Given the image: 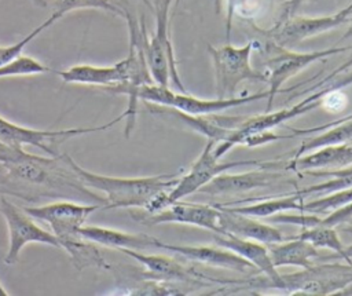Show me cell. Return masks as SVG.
I'll return each instance as SVG.
<instances>
[{
    "label": "cell",
    "mask_w": 352,
    "mask_h": 296,
    "mask_svg": "<svg viewBox=\"0 0 352 296\" xmlns=\"http://www.w3.org/2000/svg\"><path fill=\"white\" fill-rule=\"evenodd\" d=\"M323 92L320 89H315L314 94L304 98L301 102L285 107L276 112H265L264 114L257 116H243L242 121L234 128L231 138L224 145H216L214 146V154L216 157L221 158L228 150H231L236 145H243L245 139L250 135L260 134L264 131H272L275 127L286 123L287 120L296 118L301 114H305L314 109H316L322 103Z\"/></svg>",
    "instance_id": "cell-11"
},
{
    "label": "cell",
    "mask_w": 352,
    "mask_h": 296,
    "mask_svg": "<svg viewBox=\"0 0 352 296\" xmlns=\"http://www.w3.org/2000/svg\"><path fill=\"white\" fill-rule=\"evenodd\" d=\"M160 249H165L169 252H175L188 260H194L198 263L209 264L213 267H221L227 270H234L239 273H245L248 270H254V266L236 255L235 252L226 249L223 246H204V245H175L165 244L161 241Z\"/></svg>",
    "instance_id": "cell-16"
},
{
    "label": "cell",
    "mask_w": 352,
    "mask_h": 296,
    "mask_svg": "<svg viewBox=\"0 0 352 296\" xmlns=\"http://www.w3.org/2000/svg\"><path fill=\"white\" fill-rule=\"evenodd\" d=\"M56 74L67 84H82V85H98L110 87L125 83L126 74L122 61L111 66H96V65H74L65 70H58Z\"/></svg>",
    "instance_id": "cell-19"
},
{
    "label": "cell",
    "mask_w": 352,
    "mask_h": 296,
    "mask_svg": "<svg viewBox=\"0 0 352 296\" xmlns=\"http://www.w3.org/2000/svg\"><path fill=\"white\" fill-rule=\"evenodd\" d=\"M326 129L327 131H324L323 134H319V135L302 142L294 151L292 160H296L300 156H302L304 153L316 150L323 146L352 142V118L330 124L329 127H326Z\"/></svg>",
    "instance_id": "cell-25"
},
{
    "label": "cell",
    "mask_w": 352,
    "mask_h": 296,
    "mask_svg": "<svg viewBox=\"0 0 352 296\" xmlns=\"http://www.w3.org/2000/svg\"><path fill=\"white\" fill-rule=\"evenodd\" d=\"M179 3H180V0H175V6H176V7H177V4H179Z\"/></svg>",
    "instance_id": "cell-41"
},
{
    "label": "cell",
    "mask_w": 352,
    "mask_h": 296,
    "mask_svg": "<svg viewBox=\"0 0 352 296\" xmlns=\"http://www.w3.org/2000/svg\"><path fill=\"white\" fill-rule=\"evenodd\" d=\"M264 74L267 77L268 84V96H267V109L270 112L272 102L276 94L285 92L287 89H282V85L297 73L308 67L309 65L330 58L333 55L345 52L352 50V45L348 47H330L326 50H318L311 52H296L289 50L285 45L275 43L272 39L264 36V40L258 43Z\"/></svg>",
    "instance_id": "cell-3"
},
{
    "label": "cell",
    "mask_w": 352,
    "mask_h": 296,
    "mask_svg": "<svg viewBox=\"0 0 352 296\" xmlns=\"http://www.w3.org/2000/svg\"><path fill=\"white\" fill-rule=\"evenodd\" d=\"M102 209L100 204H80L72 200H60L45 205L23 207V211L51 227V233L58 238L59 245L81 237L80 227L87 219Z\"/></svg>",
    "instance_id": "cell-8"
},
{
    "label": "cell",
    "mask_w": 352,
    "mask_h": 296,
    "mask_svg": "<svg viewBox=\"0 0 352 296\" xmlns=\"http://www.w3.org/2000/svg\"><path fill=\"white\" fill-rule=\"evenodd\" d=\"M120 252L143 264L146 271L148 273V277L151 278L166 279V281L190 279L188 273L182 267V264H179L172 257H166L161 255H147L135 249H120Z\"/></svg>",
    "instance_id": "cell-22"
},
{
    "label": "cell",
    "mask_w": 352,
    "mask_h": 296,
    "mask_svg": "<svg viewBox=\"0 0 352 296\" xmlns=\"http://www.w3.org/2000/svg\"><path fill=\"white\" fill-rule=\"evenodd\" d=\"M34 4H37L38 7H45L47 6V1L45 0H32Z\"/></svg>",
    "instance_id": "cell-39"
},
{
    "label": "cell",
    "mask_w": 352,
    "mask_h": 296,
    "mask_svg": "<svg viewBox=\"0 0 352 296\" xmlns=\"http://www.w3.org/2000/svg\"><path fill=\"white\" fill-rule=\"evenodd\" d=\"M60 249L67 252L74 267L81 271L87 267H96L102 270H110L111 266L106 262L102 252L95 242L84 238L82 235L62 244Z\"/></svg>",
    "instance_id": "cell-23"
},
{
    "label": "cell",
    "mask_w": 352,
    "mask_h": 296,
    "mask_svg": "<svg viewBox=\"0 0 352 296\" xmlns=\"http://www.w3.org/2000/svg\"><path fill=\"white\" fill-rule=\"evenodd\" d=\"M352 201V187H348V189H342V190H338V191H333L327 195H323V197H319V198H315L312 201H308V202H302L301 205V209L300 211H304V212H311V213H329L348 202Z\"/></svg>",
    "instance_id": "cell-29"
},
{
    "label": "cell",
    "mask_w": 352,
    "mask_h": 296,
    "mask_svg": "<svg viewBox=\"0 0 352 296\" xmlns=\"http://www.w3.org/2000/svg\"><path fill=\"white\" fill-rule=\"evenodd\" d=\"M352 219V201L329 212L326 218H322V222L320 224H324V226H331V227H336V226H340V224H344L346 222H349Z\"/></svg>",
    "instance_id": "cell-32"
},
{
    "label": "cell",
    "mask_w": 352,
    "mask_h": 296,
    "mask_svg": "<svg viewBox=\"0 0 352 296\" xmlns=\"http://www.w3.org/2000/svg\"><path fill=\"white\" fill-rule=\"evenodd\" d=\"M122 116L120 114L110 123H106L99 127H74L65 129H34L29 127H23L8 121L3 116H0V142L10 146H34L40 150H44L48 156H58V147L60 143L73 139L80 135L100 132L111 128L114 124L120 123Z\"/></svg>",
    "instance_id": "cell-7"
},
{
    "label": "cell",
    "mask_w": 352,
    "mask_h": 296,
    "mask_svg": "<svg viewBox=\"0 0 352 296\" xmlns=\"http://www.w3.org/2000/svg\"><path fill=\"white\" fill-rule=\"evenodd\" d=\"M351 19V22H352V18H349ZM352 36V23L349 25V28L346 29V32L344 33V36H342V39H346V37H351Z\"/></svg>",
    "instance_id": "cell-38"
},
{
    "label": "cell",
    "mask_w": 352,
    "mask_h": 296,
    "mask_svg": "<svg viewBox=\"0 0 352 296\" xmlns=\"http://www.w3.org/2000/svg\"><path fill=\"white\" fill-rule=\"evenodd\" d=\"M8 295V292L6 290V288L0 284V296H7Z\"/></svg>",
    "instance_id": "cell-40"
},
{
    "label": "cell",
    "mask_w": 352,
    "mask_h": 296,
    "mask_svg": "<svg viewBox=\"0 0 352 296\" xmlns=\"http://www.w3.org/2000/svg\"><path fill=\"white\" fill-rule=\"evenodd\" d=\"M219 212V227L220 234H234L242 238L258 241L263 244L280 242L286 240V235L276 227L258 222V219L246 216L238 212L230 211L227 207L214 204Z\"/></svg>",
    "instance_id": "cell-14"
},
{
    "label": "cell",
    "mask_w": 352,
    "mask_h": 296,
    "mask_svg": "<svg viewBox=\"0 0 352 296\" xmlns=\"http://www.w3.org/2000/svg\"><path fill=\"white\" fill-rule=\"evenodd\" d=\"M58 21V17L51 14L50 18H47L43 23H40L37 28H34L30 33H28L23 39L18 40L14 44H8V45H0V65H4L12 59H15L16 56L22 55V51L25 50V47L34 40L43 30L48 29L51 25H54Z\"/></svg>",
    "instance_id": "cell-30"
},
{
    "label": "cell",
    "mask_w": 352,
    "mask_h": 296,
    "mask_svg": "<svg viewBox=\"0 0 352 296\" xmlns=\"http://www.w3.org/2000/svg\"><path fill=\"white\" fill-rule=\"evenodd\" d=\"M151 10L153 6L148 0H143ZM85 8H95V10H103L107 12H111L114 15L125 18V10L120 6L114 4L111 0H54V15L60 19L65 14L76 11V10H85Z\"/></svg>",
    "instance_id": "cell-27"
},
{
    "label": "cell",
    "mask_w": 352,
    "mask_h": 296,
    "mask_svg": "<svg viewBox=\"0 0 352 296\" xmlns=\"http://www.w3.org/2000/svg\"><path fill=\"white\" fill-rule=\"evenodd\" d=\"M69 161L88 189L103 193L106 205L102 209L132 207L147 209L158 194L169 190L177 180L176 175L169 173L144 178L104 176L84 169L70 156Z\"/></svg>",
    "instance_id": "cell-2"
},
{
    "label": "cell",
    "mask_w": 352,
    "mask_h": 296,
    "mask_svg": "<svg viewBox=\"0 0 352 296\" xmlns=\"http://www.w3.org/2000/svg\"><path fill=\"white\" fill-rule=\"evenodd\" d=\"M285 175L280 172H272L265 169L249 171L245 173H220L205 184L199 191L210 195L238 194L250 191L254 189L268 187L280 180H285Z\"/></svg>",
    "instance_id": "cell-15"
},
{
    "label": "cell",
    "mask_w": 352,
    "mask_h": 296,
    "mask_svg": "<svg viewBox=\"0 0 352 296\" xmlns=\"http://www.w3.org/2000/svg\"><path fill=\"white\" fill-rule=\"evenodd\" d=\"M290 211L286 212H279L276 215L268 216L270 222L272 223H286V224H294L298 227H312L316 226L322 222V218L316 213H305L304 211H298V212H292Z\"/></svg>",
    "instance_id": "cell-31"
},
{
    "label": "cell",
    "mask_w": 352,
    "mask_h": 296,
    "mask_svg": "<svg viewBox=\"0 0 352 296\" xmlns=\"http://www.w3.org/2000/svg\"><path fill=\"white\" fill-rule=\"evenodd\" d=\"M0 194L28 202L40 198L73 200L81 197L106 205L103 195L88 189L73 169L69 154L37 156L21 146L0 142Z\"/></svg>",
    "instance_id": "cell-1"
},
{
    "label": "cell",
    "mask_w": 352,
    "mask_h": 296,
    "mask_svg": "<svg viewBox=\"0 0 352 296\" xmlns=\"http://www.w3.org/2000/svg\"><path fill=\"white\" fill-rule=\"evenodd\" d=\"M304 1L305 0H286V3L283 4V10L279 17V21H283L292 15H296V12L298 11V8L302 6Z\"/></svg>",
    "instance_id": "cell-35"
},
{
    "label": "cell",
    "mask_w": 352,
    "mask_h": 296,
    "mask_svg": "<svg viewBox=\"0 0 352 296\" xmlns=\"http://www.w3.org/2000/svg\"><path fill=\"white\" fill-rule=\"evenodd\" d=\"M248 0H226V37L230 40L231 28L235 14L246 6Z\"/></svg>",
    "instance_id": "cell-33"
},
{
    "label": "cell",
    "mask_w": 352,
    "mask_h": 296,
    "mask_svg": "<svg viewBox=\"0 0 352 296\" xmlns=\"http://www.w3.org/2000/svg\"><path fill=\"white\" fill-rule=\"evenodd\" d=\"M348 118H352V113L348 114V116H345V117L333 120V121H330V123H326V124H322V125H318V127H312V128H307V129L290 128V131H292L293 135H308V134H314V132H319V131H322V129H326V127H329L330 124H334V123H338V121H342V120H348Z\"/></svg>",
    "instance_id": "cell-34"
},
{
    "label": "cell",
    "mask_w": 352,
    "mask_h": 296,
    "mask_svg": "<svg viewBox=\"0 0 352 296\" xmlns=\"http://www.w3.org/2000/svg\"><path fill=\"white\" fill-rule=\"evenodd\" d=\"M80 234L95 242L96 245L114 248L117 251L120 249H135L142 251L147 248H158L161 241L155 237L143 234V233H126L120 231L116 229L102 227V226H92V224H84L80 227Z\"/></svg>",
    "instance_id": "cell-18"
},
{
    "label": "cell",
    "mask_w": 352,
    "mask_h": 296,
    "mask_svg": "<svg viewBox=\"0 0 352 296\" xmlns=\"http://www.w3.org/2000/svg\"><path fill=\"white\" fill-rule=\"evenodd\" d=\"M352 4L340 10L336 14L322 17H297L292 15L283 21H278L270 30H263V34L272 39L275 43L289 47L302 40L311 39L320 33L329 32L349 21Z\"/></svg>",
    "instance_id": "cell-12"
},
{
    "label": "cell",
    "mask_w": 352,
    "mask_h": 296,
    "mask_svg": "<svg viewBox=\"0 0 352 296\" xmlns=\"http://www.w3.org/2000/svg\"><path fill=\"white\" fill-rule=\"evenodd\" d=\"M304 271L280 275L272 288L307 295L340 293L352 284V264H323L302 268Z\"/></svg>",
    "instance_id": "cell-10"
},
{
    "label": "cell",
    "mask_w": 352,
    "mask_h": 296,
    "mask_svg": "<svg viewBox=\"0 0 352 296\" xmlns=\"http://www.w3.org/2000/svg\"><path fill=\"white\" fill-rule=\"evenodd\" d=\"M267 245L272 264L275 267L294 266L308 268L314 264V259L319 256L316 246L297 237H292L290 240L286 238L280 242H272Z\"/></svg>",
    "instance_id": "cell-21"
},
{
    "label": "cell",
    "mask_w": 352,
    "mask_h": 296,
    "mask_svg": "<svg viewBox=\"0 0 352 296\" xmlns=\"http://www.w3.org/2000/svg\"><path fill=\"white\" fill-rule=\"evenodd\" d=\"M301 195L297 193H293L290 195L279 197V198H272V200H265V201H258L256 204L250 205H242V207H227L232 212H238L246 216H252L256 219L260 218H268L272 215H276L279 212H286V211H300L301 209Z\"/></svg>",
    "instance_id": "cell-24"
},
{
    "label": "cell",
    "mask_w": 352,
    "mask_h": 296,
    "mask_svg": "<svg viewBox=\"0 0 352 296\" xmlns=\"http://www.w3.org/2000/svg\"><path fill=\"white\" fill-rule=\"evenodd\" d=\"M50 67L29 55H19L15 59L0 65V78L15 76H33L48 73Z\"/></svg>",
    "instance_id": "cell-28"
},
{
    "label": "cell",
    "mask_w": 352,
    "mask_h": 296,
    "mask_svg": "<svg viewBox=\"0 0 352 296\" xmlns=\"http://www.w3.org/2000/svg\"><path fill=\"white\" fill-rule=\"evenodd\" d=\"M351 66H352V56H349V58H348V61H345V62H344V63H342V65H340V66H338V67H337V69H336V70H333V72H331V73H330V74H329V76H327V77H324V78H323V80H322V81H319V83H318V84H316V85H315V88H314V87H312V89H316V88H318V87H320V85H322V84H324V83H326V81H329V80H330V78H333V77H336V76H337V74H341V73H344V72H346V70H348V69H349V67H351Z\"/></svg>",
    "instance_id": "cell-36"
},
{
    "label": "cell",
    "mask_w": 352,
    "mask_h": 296,
    "mask_svg": "<svg viewBox=\"0 0 352 296\" xmlns=\"http://www.w3.org/2000/svg\"><path fill=\"white\" fill-rule=\"evenodd\" d=\"M294 237L305 240L316 248L333 251L337 255V257L345 260V246L338 233L331 226H324L319 223L312 227H302V230Z\"/></svg>",
    "instance_id": "cell-26"
},
{
    "label": "cell",
    "mask_w": 352,
    "mask_h": 296,
    "mask_svg": "<svg viewBox=\"0 0 352 296\" xmlns=\"http://www.w3.org/2000/svg\"><path fill=\"white\" fill-rule=\"evenodd\" d=\"M220 209L213 205L184 202L182 200L175 201L157 212H135L131 211V216L144 224H162V223H182L208 229L213 233H221L219 227Z\"/></svg>",
    "instance_id": "cell-13"
},
{
    "label": "cell",
    "mask_w": 352,
    "mask_h": 296,
    "mask_svg": "<svg viewBox=\"0 0 352 296\" xmlns=\"http://www.w3.org/2000/svg\"><path fill=\"white\" fill-rule=\"evenodd\" d=\"M344 230L348 231V233H352V226L345 227ZM345 260H346V263L352 264V244L348 245V246H345Z\"/></svg>",
    "instance_id": "cell-37"
},
{
    "label": "cell",
    "mask_w": 352,
    "mask_h": 296,
    "mask_svg": "<svg viewBox=\"0 0 352 296\" xmlns=\"http://www.w3.org/2000/svg\"><path fill=\"white\" fill-rule=\"evenodd\" d=\"M213 241L216 245L223 246L242 256L248 262H250L254 268L260 270L265 274L267 279L271 282L270 286L278 284L280 281V274L276 271V267L272 264L268 248L263 245V242L242 238L234 234H220L214 233Z\"/></svg>",
    "instance_id": "cell-17"
},
{
    "label": "cell",
    "mask_w": 352,
    "mask_h": 296,
    "mask_svg": "<svg viewBox=\"0 0 352 296\" xmlns=\"http://www.w3.org/2000/svg\"><path fill=\"white\" fill-rule=\"evenodd\" d=\"M352 165V142L329 145L312 150V153L290 160L286 169H338Z\"/></svg>",
    "instance_id": "cell-20"
},
{
    "label": "cell",
    "mask_w": 352,
    "mask_h": 296,
    "mask_svg": "<svg viewBox=\"0 0 352 296\" xmlns=\"http://www.w3.org/2000/svg\"><path fill=\"white\" fill-rule=\"evenodd\" d=\"M214 146L216 142L208 139L206 145L204 146L201 154L198 158L194 161L191 169L183 175L182 178H177L176 183L166 191L158 194L151 204L147 207V209H143L146 212H157L166 205L183 200L184 197L199 191L205 184H208L213 178L217 175L227 172L230 169L238 168V167H246V165H253L258 168H267L270 164L257 161V160H241V161H219L220 158L216 157L214 154Z\"/></svg>",
    "instance_id": "cell-4"
},
{
    "label": "cell",
    "mask_w": 352,
    "mask_h": 296,
    "mask_svg": "<svg viewBox=\"0 0 352 296\" xmlns=\"http://www.w3.org/2000/svg\"><path fill=\"white\" fill-rule=\"evenodd\" d=\"M351 4H352V3H351Z\"/></svg>",
    "instance_id": "cell-42"
},
{
    "label": "cell",
    "mask_w": 352,
    "mask_h": 296,
    "mask_svg": "<svg viewBox=\"0 0 352 296\" xmlns=\"http://www.w3.org/2000/svg\"><path fill=\"white\" fill-rule=\"evenodd\" d=\"M0 213L3 215L8 231V248L4 255V263L12 266L19 260V255L25 245L45 244L60 249L58 238L48 230L38 226L23 208H18L4 195L0 197Z\"/></svg>",
    "instance_id": "cell-9"
},
{
    "label": "cell",
    "mask_w": 352,
    "mask_h": 296,
    "mask_svg": "<svg viewBox=\"0 0 352 296\" xmlns=\"http://www.w3.org/2000/svg\"><path fill=\"white\" fill-rule=\"evenodd\" d=\"M173 0H157L153 11L155 14V29L151 37L144 39V54L151 78L155 84L169 87L172 83L180 92H187L177 72L173 44L169 36V12Z\"/></svg>",
    "instance_id": "cell-5"
},
{
    "label": "cell",
    "mask_w": 352,
    "mask_h": 296,
    "mask_svg": "<svg viewBox=\"0 0 352 296\" xmlns=\"http://www.w3.org/2000/svg\"><path fill=\"white\" fill-rule=\"evenodd\" d=\"M254 50V40L245 45L235 47L230 43L219 47L208 45L213 70L216 98H232L236 88L243 81L267 83L264 72L256 70L252 66L250 58Z\"/></svg>",
    "instance_id": "cell-6"
}]
</instances>
